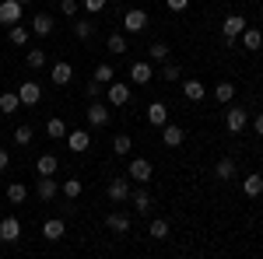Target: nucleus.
<instances>
[{
	"label": "nucleus",
	"instance_id": "1",
	"mask_svg": "<svg viewBox=\"0 0 263 259\" xmlns=\"http://www.w3.org/2000/svg\"><path fill=\"white\" fill-rule=\"evenodd\" d=\"M246 126H249V112H246L242 105H232L228 116H224V130H228V133H242Z\"/></svg>",
	"mask_w": 263,
	"mask_h": 259
},
{
	"label": "nucleus",
	"instance_id": "2",
	"mask_svg": "<svg viewBox=\"0 0 263 259\" xmlns=\"http://www.w3.org/2000/svg\"><path fill=\"white\" fill-rule=\"evenodd\" d=\"M221 32H224V46H232V42L246 32V18H242V14H228L224 25H221Z\"/></svg>",
	"mask_w": 263,
	"mask_h": 259
},
{
	"label": "nucleus",
	"instance_id": "3",
	"mask_svg": "<svg viewBox=\"0 0 263 259\" xmlns=\"http://www.w3.org/2000/svg\"><path fill=\"white\" fill-rule=\"evenodd\" d=\"M18 18H21V4H18V0H4V4H0V25L14 28Z\"/></svg>",
	"mask_w": 263,
	"mask_h": 259
},
{
	"label": "nucleus",
	"instance_id": "4",
	"mask_svg": "<svg viewBox=\"0 0 263 259\" xmlns=\"http://www.w3.org/2000/svg\"><path fill=\"white\" fill-rule=\"evenodd\" d=\"M67 144H70L74 154H84V151L91 147V133H88V130H70V133H67Z\"/></svg>",
	"mask_w": 263,
	"mask_h": 259
},
{
	"label": "nucleus",
	"instance_id": "5",
	"mask_svg": "<svg viewBox=\"0 0 263 259\" xmlns=\"http://www.w3.org/2000/svg\"><path fill=\"white\" fill-rule=\"evenodd\" d=\"M21 238V221L18 217H0V242H18Z\"/></svg>",
	"mask_w": 263,
	"mask_h": 259
},
{
	"label": "nucleus",
	"instance_id": "6",
	"mask_svg": "<svg viewBox=\"0 0 263 259\" xmlns=\"http://www.w3.org/2000/svg\"><path fill=\"white\" fill-rule=\"evenodd\" d=\"M151 172H155V168H151V161H147V158H134V161H130V179H134V182H141V186H144V182L151 179Z\"/></svg>",
	"mask_w": 263,
	"mask_h": 259
},
{
	"label": "nucleus",
	"instance_id": "7",
	"mask_svg": "<svg viewBox=\"0 0 263 259\" xmlns=\"http://www.w3.org/2000/svg\"><path fill=\"white\" fill-rule=\"evenodd\" d=\"M18 98H21V105H39V98H42V88L35 84V81H25L18 88Z\"/></svg>",
	"mask_w": 263,
	"mask_h": 259
},
{
	"label": "nucleus",
	"instance_id": "8",
	"mask_svg": "<svg viewBox=\"0 0 263 259\" xmlns=\"http://www.w3.org/2000/svg\"><path fill=\"white\" fill-rule=\"evenodd\" d=\"M123 28H126V32H144V28H147V14H144V11H126V14H123Z\"/></svg>",
	"mask_w": 263,
	"mask_h": 259
},
{
	"label": "nucleus",
	"instance_id": "9",
	"mask_svg": "<svg viewBox=\"0 0 263 259\" xmlns=\"http://www.w3.org/2000/svg\"><path fill=\"white\" fill-rule=\"evenodd\" d=\"M162 140H165V147H179L182 140H186V130H182V126H172V123H165V126H162Z\"/></svg>",
	"mask_w": 263,
	"mask_h": 259
},
{
	"label": "nucleus",
	"instance_id": "10",
	"mask_svg": "<svg viewBox=\"0 0 263 259\" xmlns=\"http://www.w3.org/2000/svg\"><path fill=\"white\" fill-rule=\"evenodd\" d=\"M57 189H60V186H57L53 175H39V182H35V196H39V200H53V196H57Z\"/></svg>",
	"mask_w": 263,
	"mask_h": 259
},
{
	"label": "nucleus",
	"instance_id": "11",
	"mask_svg": "<svg viewBox=\"0 0 263 259\" xmlns=\"http://www.w3.org/2000/svg\"><path fill=\"white\" fill-rule=\"evenodd\" d=\"M42 235H46L49 242H60L63 235H67V224H63L60 217H49L46 224H42Z\"/></svg>",
	"mask_w": 263,
	"mask_h": 259
},
{
	"label": "nucleus",
	"instance_id": "12",
	"mask_svg": "<svg viewBox=\"0 0 263 259\" xmlns=\"http://www.w3.org/2000/svg\"><path fill=\"white\" fill-rule=\"evenodd\" d=\"M155 77V70H151V63H130V81H134V84H147V81Z\"/></svg>",
	"mask_w": 263,
	"mask_h": 259
},
{
	"label": "nucleus",
	"instance_id": "13",
	"mask_svg": "<svg viewBox=\"0 0 263 259\" xmlns=\"http://www.w3.org/2000/svg\"><path fill=\"white\" fill-rule=\"evenodd\" d=\"M105 193H109V200H116V203H120V200H130V193H134V189H130V182H126V179H112Z\"/></svg>",
	"mask_w": 263,
	"mask_h": 259
},
{
	"label": "nucleus",
	"instance_id": "14",
	"mask_svg": "<svg viewBox=\"0 0 263 259\" xmlns=\"http://www.w3.org/2000/svg\"><path fill=\"white\" fill-rule=\"evenodd\" d=\"M88 123H91V126H105V123H109V109H105L102 102H91V105H88Z\"/></svg>",
	"mask_w": 263,
	"mask_h": 259
},
{
	"label": "nucleus",
	"instance_id": "15",
	"mask_svg": "<svg viewBox=\"0 0 263 259\" xmlns=\"http://www.w3.org/2000/svg\"><path fill=\"white\" fill-rule=\"evenodd\" d=\"M109 102H112V105H126V102H130V88L120 84V81H112V84H109Z\"/></svg>",
	"mask_w": 263,
	"mask_h": 259
},
{
	"label": "nucleus",
	"instance_id": "16",
	"mask_svg": "<svg viewBox=\"0 0 263 259\" xmlns=\"http://www.w3.org/2000/svg\"><path fill=\"white\" fill-rule=\"evenodd\" d=\"M105 228L116 231V235H126V231H130V217H126V214H109V217H105Z\"/></svg>",
	"mask_w": 263,
	"mask_h": 259
},
{
	"label": "nucleus",
	"instance_id": "17",
	"mask_svg": "<svg viewBox=\"0 0 263 259\" xmlns=\"http://www.w3.org/2000/svg\"><path fill=\"white\" fill-rule=\"evenodd\" d=\"M182 95H186L190 102H203V95H207V88H203L200 81H186V84H182Z\"/></svg>",
	"mask_w": 263,
	"mask_h": 259
},
{
	"label": "nucleus",
	"instance_id": "18",
	"mask_svg": "<svg viewBox=\"0 0 263 259\" xmlns=\"http://www.w3.org/2000/svg\"><path fill=\"white\" fill-rule=\"evenodd\" d=\"M49 77H53V84H70V77H74V67H70V63H57Z\"/></svg>",
	"mask_w": 263,
	"mask_h": 259
},
{
	"label": "nucleus",
	"instance_id": "19",
	"mask_svg": "<svg viewBox=\"0 0 263 259\" xmlns=\"http://www.w3.org/2000/svg\"><path fill=\"white\" fill-rule=\"evenodd\" d=\"M57 154H39V161H35V168H39V175H57Z\"/></svg>",
	"mask_w": 263,
	"mask_h": 259
},
{
	"label": "nucleus",
	"instance_id": "20",
	"mask_svg": "<svg viewBox=\"0 0 263 259\" xmlns=\"http://www.w3.org/2000/svg\"><path fill=\"white\" fill-rule=\"evenodd\" d=\"M32 32L35 35H49L53 32V14H35L32 18Z\"/></svg>",
	"mask_w": 263,
	"mask_h": 259
},
{
	"label": "nucleus",
	"instance_id": "21",
	"mask_svg": "<svg viewBox=\"0 0 263 259\" xmlns=\"http://www.w3.org/2000/svg\"><path fill=\"white\" fill-rule=\"evenodd\" d=\"M130 200H134V207H137V214H147V210L155 207V200H151V193H144V189H137V193H130Z\"/></svg>",
	"mask_w": 263,
	"mask_h": 259
},
{
	"label": "nucleus",
	"instance_id": "22",
	"mask_svg": "<svg viewBox=\"0 0 263 259\" xmlns=\"http://www.w3.org/2000/svg\"><path fill=\"white\" fill-rule=\"evenodd\" d=\"M147 119L155 123V126H165V123H168V109H165L162 102H155V105L147 109Z\"/></svg>",
	"mask_w": 263,
	"mask_h": 259
},
{
	"label": "nucleus",
	"instance_id": "23",
	"mask_svg": "<svg viewBox=\"0 0 263 259\" xmlns=\"http://www.w3.org/2000/svg\"><path fill=\"white\" fill-rule=\"evenodd\" d=\"M214 172H218V179H235V158H221L218 165H214Z\"/></svg>",
	"mask_w": 263,
	"mask_h": 259
},
{
	"label": "nucleus",
	"instance_id": "24",
	"mask_svg": "<svg viewBox=\"0 0 263 259\" xmlns=\"http://www.w3.org/2000/svg\"><path fill=\"white\" fill-rule=\"evenodd\" d=\"M46 133L53 140H60V137H67V123L60 119V116H53V119H46Z\"/></svg>",
	"mask_w": 263,
	"mask_h": 259
},
{
	"label": "nucleus",
	"instance_id": "25",
	"mask_svg": "<svg viewBox=\"0 0 263 259\" xmlns=\"http://www.w3.org/2000/svg\"><path fill=\"white\" fill-rule=\"evenodd\" d=\"M239 39H242V46H246V49H253V53H256V49L263 46V35L256 32V28H246V32L239 35Z\"/></svg>",
	"mask_w": 263,
	"mask_h": 259
},
{
	"label": "nucleus",
	"instance_id": "26",
	"mask_svg": "<svg viewBox=\"0 0 263 259\" xmlns=\"http://www.w3.org/2000/svg\"><path fill=\"white\" fill-rule=\"evenodd\" d=\"M242 193H246L249 200H253V196H260V193H263V175H249V179L242 182Z\"/></svg>",
	"mask_w": 263,
	"mask_h": 259
},
{
	"label": "nucleus",
	"instance_id": "27",
	"mask_svg": "<svg viewBox=\"0 0 263 259\" xmlns=\"http://www.w3.org/2000/svg\"><path fill=\"white\" fill-rule=\"evenodd\" d=\"M18 105H21L18 91H4L0 95V112H18Z\"/></svg>",
	"mask_w": 263,
	"mask_h": 259
},
{
	"label": "nucleus",
	"instance_id": "28",
	"mask_svg": "<svg viewBox=\"0 0 263 259\" xmlns=\"http://www.w3.org/2000/svg\"><path fill=\"white\" fill-rule=\"evenodd\" d=\"M25 196H28V186H25V182H11V186H7V200H11V203H21Z\"/></svg>",
	"mask_w": 263,
	"mask_h": 259
},
{
	"label": "nucleus",
	"instance_id": "29",
	"mask_svg": "<svg viewBox=\"0 0 263 259\" xmlns=\"http://www.w3.org/2000/svg\"><path fill=\"white\" fill-rule=\"evenodd\" d=\"M214 98H218V102H232V98H235V84L221 81V84L214 88Z\"/></svg>",
	"mask_w": 263,
	"mask_h": 259
},
{
	"label": "nucleus",
	"instance_id": "30",
	"mask_svg": "<svg viewBox=\"0 0 263 259\" xmlns=\"http://www.w3.org/2000/svg\"><path fill=\"white\" fill-rule=\"evenodd\" d=\"M60 189H63V196H67V200H78V196H81V189H84V186H81L78 179H67V182L60 186Z\"/></svg>",
	"mask_w": 263,
	"mask_h": 259
},
{
	"label": "nucleus",
	"instance_id": "31",
	"mask_svg": "<svg viewBox=\"0 0 263 259\" xmlns=\"http://www.w3.org/2000/svg\"><path fill=\"white\" fill-rule=\"evenodd\" d=\"M91 32H95V25L84 18V21H74V35L78 39H91Z\"/></svg>",
	"mask_w": 263,
	"mask_h": 259
},
{
	"label": "nucleus",
	"instance_id": "32",
	"mask_svg": "<svg viewBox=\"0 0 263 259\" xmlns=\"http://www.w3.org/2000/svg\"><path fill=\"white\" fill-rule=\"evenodd\" d=\"M151 238H168V221H162V217L151 221Z\"/></svg>",
	"mask_w": 263,
	"mask_h": 259
},
{
	"label": "nucleus",
	"instance_id": "33",
	"mask_svg": "<svg viewBox=\"0 0 263 259\" xmlns=\"http://www.w3.org/2000/svg\"><path fill=\"white\" fill-rule=\"evenodd\" d=\"M28 67H32V70H42V67H46V53H42V49H28Z\"/></svg>",
	"mask_w": 263,
	"mask_h": 259
},
{
	"label": "nucleus",
	"instance_id": "34",
	"mask_svg": "<svg viewBox=\"0 0 263 259\" xmlns=\"http://www.w3.org/2000/svg\"><path fill=\"white\" fill-rule=\"evenodd\" d=\"M95 81H99V84H112V67H109V63H99V67H95Z\"/></svg>",
	"mask_w": 263,
	"mask_h": 259
},
{
	"label": "nucleus",
	"instance_id": "35",
	"mask_svg": "<svg viewBox=\"0 0 263 259\" xmlns=\"http://www.w3.org/2000/svg\"><path fill=\"white\" fill-rule=\"evenodd\" d=\"M112 151H116V154H130V137H126V133H116V137H112Z\"/></svg>",
	"mask_w": 263,
	"mask_h": 259
},
{
	"label": "nucleus",
	"instance_id": "36",
	"mask_svg": "<svg viewBox=\"0 0 263 259\" xmlns=\"http://www.w3.org/2000/svg\"><path fill=\"white\" fill-rule=\"evenodd\" d=\"M147 53H151V60H168V46L165 42H151Z\"/></svg>",
	"mask_w": 263,
	"mask_h": 259
},
{
	"label": "nucleus",
	"instance_id": "37",
	"mask_svg": "<svg viewBox=\"0 0 263 259\" xmlns=\"http://www.w3.org/2000/svg\"><path fill=\"white\" fill-rule=\"evenodd\" d=\"M14 144L28 147V144H32V130H28V126H18V130H14Z\"/></svg>",
	"mask_w": 263,
	"mask_h": 259
},
{
	"label": "nucleus",
	"instance_id": "38",
	"mask_svg": "<svg viewBox=\"0 0 263 259\" xmlns=\"http://www.w3.org/2000/svg\"><path fill=\"white\" fill-rule=\"evenodd\" d=\"M162 77H165V81H179L182 70L176 67V63H165V67H162Z\"/></svg>",
	"mask_w": 263,
	"mask_h": 259
},
{
	"label": "nucleus",
	"instance_id": "39",
	"mask_svg": "<svg viewBox=\"0 0 263 259\" xmlns=\"http://www.w3.org/2000/svg\"><path fill=\"white\" fill-rule=\"evenodd\" d=\"M11 42H14V46H25V42H28V32H25L21 25H14V28H11Z\"/></svg>",
	"mask_w": 263,
	"mask_h": 259
},
{
	"label": "nucleus",
	"instance_id": "40",
	"mask_svg": "<svg viewBox=\"0 0 263 259\" xmlns=\"http://www.w3.org/2000/svg\"><path fill=\"white\" fill-rule=\"evenodd\" d=\"M109 49L112 53H126V39L123 35H109Z\"/></svg>",
	"mask_w": 263,
	"mask_h": 259
},
{
	"label": "nucleus",
	"instance_id": "41",
	"mask_svg": "<svg viewBox=\"0 0 263 259\" xmlns=\"http://www.w3.org/2000/svg\"><path fill=\"white\" fill-rule=\"evenodd\" d=\"M84 95H88V98H99V95H102V84H99L95 77H91L88 84H84Z\"/></svg>",
	"mask_w": 263,
	"mask_h": 259
},
{
	"label": "nucleus",
	"instance_id": "42",
	"mask_svg": "<svg viewBox=\"0 0 263 259\" xmlns=\"http://www.w3.org/2000/svg\"><path fill=\"white\" fill-rule=\"evenodd\" d=\"M102 7H105V0H84V11L88 14H99Z\"/></svg>",
	"mask_w": 263,
	"mask_h": 259
},
{
	"label": "nucleus",
	"instance_id": "43",
	"mask_svg": "<svg viewBox=\"0 0 263 259\" xmlns=\"http://www.w3.org/2000/svg\"><path fill=\"white\" fill-rule=\"evenodd\" d=\"M60 11H63V14H78V0H63Z\"/></svg>",
	"mask_w": 263,
	"mask_h": 259
},
{
	"label": "nucleus",
	"instance_id": "44",
	"mask_svg": "<svg viewBox=\"0 0 263 259\" xmlns=\"http://www.w3.org/2000/svg\"><path fill=\"white\" fill-rule=\"evenodd\" d=\"M190 7V0H168V11H186Z\"/></svg>",
	"mask_w": 263,
	"mask_h": 259
},
{
	"label": "nucleus",
	"instance_id": "45",
	"mask_svg": "<svg viewBox=\"0 0 263 259\" xmlns=\"http://www.w3.org/2000/svg\"><path fill=\"white\" fill-rule=\"evenodd\" d=\"M253 130H256V133H260V137H263V112H260V116H256V119H253Z\"/></svg>",
	"mask_w": 263,
	"mask_h": 259
},
{
	"label": "nucleus",
	"instance_id": "46",
	"mask_svg": "<svg viewBox=\"0 0 263 259\" xmlns=\"http://www.w3.org/2000/svg\"><path fill=\"white\" fill-rule=\"evenodd\" d=\"M7 161H11V158H7V151H4V147H0V172H4V168H7Z\"/></svg>",
	"mask_w": 263,
	"mask_h": 259
},
{
	"label": "nucleus",
	"instance_id": "47",
	"mask_svg": "<svg viewBox=\"0 0 263 259\" xmlns=\"http://www.w3.org/2000/svg\"><path fill=\"white\" fill-rule=\"evenodd\" d=\"M18 4H21V7H25V4H32V0H18Z\"/></svg>",
	"mask_w": 263,
	"mask_h": 259
}]
</instances>
